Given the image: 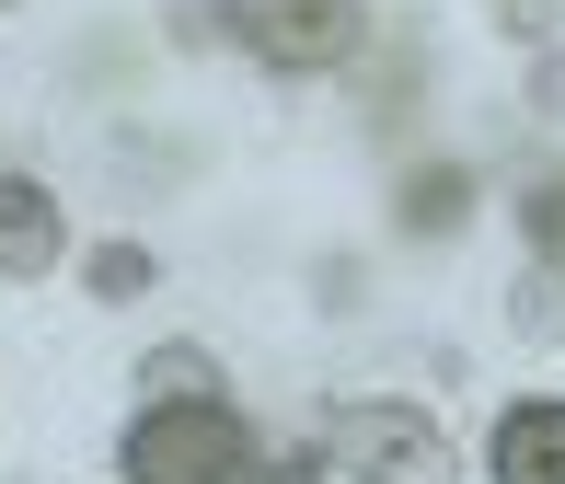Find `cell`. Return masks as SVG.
<instances>
[{
	"mask_svg": "<svg viewBox=\"0 0 565 484\" xmlns=\"http://www.w3.org/2000/svg\"><path fill=\"white\" fill-rule=\"evenodd\" d=\"M127 484H254V427L231 416L220 392H173V404H150L139 427H127Z\"/></svg>",
	"mask_w": 565,
	"mask_h": 484,
	"instance_id": "1",
	"label": "cell"
},
{
	"mask_svg": "<svg viewBox=\"0 0 565 484\" xmlns=\"http://www.w3.org/2000/svg\"><path fill=\"white\" fill-rule=\"evenodd\" d=\"M335 484H450V439L416 404H358L335 416Z\"/></svg>",
	"mask_w": 565,
	"mask_h": 484,
	"instance_id": "2",
	"label": "cell"
},
{
	"mask_svg": "<svg viewBox=\"0 0 565 484\" xmlns=\"http://www.w3.org/2000/svg\"><path fill=\"white\" fill-rule=\"evenodd\" d=\"M231 35H243L266 69H347L358 35H370V0H243Z\"/></svg>",
	"mask_w": 565,
	"mask_h": 484,
	"instance_id": "3",
	"label": "cell"
},
{
	"mask_svg": "<svg viewBox=\"0 0 565 484\" xmlns=\"http://www.w3.org/2000/svg\"><path fill=\"white\" fill-rule=\"evenodd\" d=\"M484 473L497 484H565V404H508L497 439H484Z\"/></svg>",
	"mask_w": 565,
	"mask_h": 484,
	"instance_id": "4",
	"label": "cell"
},
{
	"mask_svg": "<svg viewBox=\"0 0 565 484\" xmlns=\"http://www.w3.org/2000/svg\"><path fill=\"white\" fill-rule=\"evenodd\" d=\"M70 254V219L35 173H0V277H46Z\"/></svg>",
	"mask_w": 565,
	"mask_h": 484,
	"instance_id": "5",
	"label": "cell"
},
{
	"mask_svg": "<svg viewBox=\"0 0 565 484\" xmlns=\"http://www.w3.org/2000/svg\"><path fill=\"white\" fill-rule=\"evenodd\" d=\"M473 219V173L461 162H427V173H404V196H393V232H416V243H439Z\"/></svg>",
	"mask_w": 565,
	"mask_h": 484,
	"instance_id": "6",
	"label": "cell"
},
{
	"mask_svg": "<svg viewBox=\"0 0 565 484\" xmlns=\"http://www.w3.org/2000/svg\"><path fill=\"white\" fill-rule=\"evenodd\" d=\"M93 300H105V312H127V300H150V277H162V266H150V243H93Z\"/></svg>",
	"mask_w": 565,
	"mask_h": 484,
	"instance_id": "7",
	"label": "cell"
},
{
	"mask_svg": "<svg viewBox=\"0 0 565 484\" xmlns=\"http://www.w3.org/2000/svg\"><path fill=\"white\" fill-rule=\"evenodd\" d=\"M139 380H150V404H173V392H220V358H209V346H150Z\"/></svg>",
	"mask_w": 565,
	"mask_h": 484,
	"instance_id": "8",
	"label": "cell"
},
{
	"mask_svg": "<svg viewBox=\"0 0 565 484\" xmlns=\"http://www.w3.org/2000/svg\"><path fill=\"white\" fill-rule=\"evenodd\" d=\"M520 232H531V254H543V277H565V173H543V185L520 196Z\"/></svg>",
	"mask_w": 565,
	"mask_h": 484,
	"instance_id": "9",
	"label": "cell"
},
{
	"mask_svg": "<svg viewBox=\"0 0 565 484\" xmlns=\"http://www.w3.org/2000/svg\"><path fill=\"white\" fill-rule=\"evenodd\" d=\"M520 335H565V277H531L520 289Z\"/></svg>",
	"mask_w": 565,
	"mask_h": 484,
	"instance_id": "10",
	"label": "cell"
},
{
	"mask_svg": "<svg viewBox=\"0 0 565 484\" xmlns=\"http://www.w3.org/2000/svg\"><path fill=\"white\" fill-rule=\"evenodd\" d=\"M531 116H554V127H565V35L531 58Z\"/></svg>",
	"mask_w": 565,
	"mask_h": 484,
	"instance_id": "11",
	"label": "cell"
},
{
	"mask_svg": "<svg viewBox=\"0 0 565 484\" xmlns=\"http://www.w3.org/2000/svg\"><path fill=\"white\" fill-rule=\"evenodd\" d=\"M497 23H508V35H531V46H554V23H565V0H497Z\"/></svg>",
	"mask_w": 565,
	"mask_h": 484,
	"instance_id": "12",
	"label": "cell"
},
{
	"mask_svg": "<svg viewBox=\"0 0 565 484\" xmlns=\"http://www.w3.org/2000/svg\"><path fill=\"white\" fill-rule=\"evenodd\" d=\"M335 462H323V450H277V462H254V484H323Z\"/></svg>",
	"mask_w": 565,
	"mask_h": 484,
	"instance_id": "13",
	"label": "cell"
},
{
	"mask_svg": "<svg viewBox=\"0 0 565 484\" xmlns=\"http://www.w3.org/2000/svg\"><path fill=\"white\" fill-rule=\"evenodd\" d=\"M220 12H231V0H185V12H173V46H209V35H231Z\"/></svg>",
	"mask_w": 565,
	"mask_h": 484,
	"instance_id": "14",
	"label": "cell"
},
{
	"mask_svg": "<svg viewBox=\"0 0 565 484\" xmlns=\"http://www.w3.org/2000/svg\"><path fill=\"white\" fill-rule=\"evenodd\" d=\"M0 12H12V0H0Z\"/></svg>",
	"mask_w": 565,
	"mask_h": 484,
	"instance_id": "15",
	"label": "cell"
}]
</instances>
